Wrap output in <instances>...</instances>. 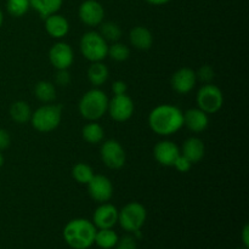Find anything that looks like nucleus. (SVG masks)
<instances>
[{
  "label": "nucleus",
  "mask_w": 249,
  "mask_h": 249,
  "mask_svg": "<svg viewBox=\"0 0 249 249\" xmlns=\"http://www.w3.org/2000/svg\"><path fill=\"white\" fill-rule=\"evenodd\" d=\"M148 125L157 135H173L184 126V113L177 106L160 105L151 111Z\"/></svg>",
  "instance_id": "f257e3e1"
},
{
  "label": "nucleus",
  "mask_w": 249,
  "mask_h": 249,
  "mask_svg": "<svg viewBox=\"0 0 249 249\" xmlns=\"http://www.w3.org/2000/svg\"><path fill=\"white\" fill-rule=\"evenodd\" d=\"M97 229L92 221L77 218L63 228V240L72 249H88L94 245Z\"/></svg>",
  "instance_id": "f03ea898"
},
{
  "label": "nucleus",
  "mask_w": 249,
  "mask_h": 249,
  "mask_svg": "<svg viewBox=\"0 0 249 249\" xmlns=\"http://www.w3.org/2000/svg\"><path fill=\"white\" fill-rule=\"evenodd\" d=\"M78 108H79V113L82 114L83 118L95 122L102 118L107 112L108 97L102 90L91 89L83 95L79 105H78Z\"/></svg>",
  "instance_id": "7ed1b4c3"
},
{
  "label": "nucleus",
  "mask_w": 249,
  "mask_h": 249,
  "mask_svg": "<svg viewBox=\"0 0 249 249\" xmlns=\"http://www.w3.org/2000/svg\"><path fill=\"white\" fill-rule=\"evenodd\" d=\"M62 119L61 105H44L36 112H32L31 123L36 130L40 133H50L55 130Z\"/></svg>",
  "instance_id": "20e7f679"
},
{
  "label": "nucleus",
  "mask_w": 249,
  "mask_h": 249,
  "mask_svg": "<svg viewBox=\"0 0 249 249\" xmlns=\"http://www.w3.org/2000/svg\"><path fill=\"white\" fill-rule=\"evenodd\" d=\"M79 48L82 55L91 62H101L108 53V44L99 32L91 31L83 34Z\"/></svg>",
  "instance_id": "39448f33"
},
{
  "label": "nucleus",
  "mask_w": 249,
  "mask_h": 249,
  "mask_svg": "<svg viewBox=\"0 0 249 249\" xmlns=\"http://www.w3.org/2000/svg\"><path fill=\"white\" fill-rule=\"evenodd\" d=\"M147 218L146 208L139 202H130L118 211V224L126 232L141 230Z\"/></svg>",
  "instance_id": "423d86ee"
},
{
  "label": "nucleus",
  "mask_w": 249,
  "mask_h": 249,
  "mask_svg": "<svg viewBox=\"0 0 249 249\" xmlns=\"http://www.w3.org/2000/svg\"><path fill=\"white\" fill-rule=\"evenodd\" d=\"M197 106L207 114L216 113L223 107L224 95L223 91L216 85L207 83L197 92Z\"/></svg>",
  "instance_id": "0eeeda50"
},
{
  "label": "nucleus",
  "mask_w": 249,
  "mask_h": 249,
  "mask_svg": "<svg viewBox=\"0 0 249 249\" xmlns=\"http://www.w3.org/2000/svg\"><path fill=\"white\" fill-rule=\"evenodd\" d=\"M102 162L109 169H121L125 164V151L117 140H107L100 148Z\"/></svg>",
  "instance_id": "6e6552de"
},
{
  "label": "nucleus",
  "mask_w": 249,
  "mask_h": 249,
  "mask_svg": "<svg viewBox=\"0 0 249 249\" xmlns=\"http://www.w3.org/2000/svg\"><path fill=\"white\" fill-rule=\"evenodd\" d=\"M107 112L116 122H126L134 113L133 100L126 94L114 95L111 100H108Z\"/></svg>",
  "instance_id": "1a4fd4ad"
},
{
  "label": "nucleus",
  "mask_w": 249,
  "mask_h": 249,
  "mask_svg": "<svg viewBox=\"0 0 249 249\" xmlns=\"http://www.w3.org/2000/svg\"><path fill=\"white\" fill-rule=\"evenodd\" d=\"M87 185L90 197L97 203H106L113 196V185L105 175H94Z\"/></svg>",
  "instance_id": "9d476101"
},
{
  "label": "nucleus",
  "mask_w": 249,
  "mask_h": 249,
  "mask_svg": "<svg viewBox=\"0 0 249 249\" xmlns=\"http://www.w3.org/2000/svg\"><path fill=\"white\" fill-rule=\"evenodd\" d=\"M79 19L89 27H96L104 22V6L96 0H85L80 4L78 10Z\"/></svg>",
  "instance_id": "9b49d317"
},
{
  "label": "nucleus",
  "mask_w": 249,
  "mask_h": 249,
  "mask_svg": "<svg viewBox=\"0 0 249 249\" xmlns=\"http://www.w3.org/2000/svg\"><path fill=\"white\" fill-rule=\"evenodd\" d=\"M49 60L56 70H68L74 60L73 50L70 44L63 41L53 44L49 51Z\"/></svg>",
  "instance_id": "f8f14e48"
},
{
  "label": "nucleus",
  "mask_w": 249,
  "mask_h": 249,
  "mask_svg": "<svg viewBox=\"0 0 249 249\" xmlns=\"http://www.w3.org/2000/svg\"><path fill=\"white\" fill-rule=\"evenodd\" d=\"M118 223V209L111 203H101L92 215V224L96 229H113Z\"/></svg>",
  "instance_id": "ddd939ff"
},
{
  "label": "nucleus",
  "mask_w": 249,
  "mask_h": 249,
  "mask_svg": "<svg viewBox=\"0 0 249 249\" xmlns=\"http://www.w3.org/2000/svg\"><path fill=\"white\" fill-rule=\"evenodd\" d=\"M197 82V77H196V72L191 68H180L174 74L172 75V87L178 94L180 95H185L189 94L192 89L195 88Z\"/></svg>",
  "instance_id": "4468645a"
},
{
  "label": "nucleus",
  "mask_w": 249,
  "mask_h": 249,
  "mask_svg": "<svg viewBox=\"0 0 249 249\" xmlns=\"http://www.w3.org/2000/svg\"><path fill=\"white\" fill-rule=\"evenodd\" d=\"M179 155L180 148L178 147L177 143L169 140L160 141V142L156 143L155 148H153L155 160L164 167H173Z\"/></svg>",
  "instance_id": "2eb2a0df"
},
{
  "label": "nucleus",
  "mask_w": 249,
  "mask_h": 249,
  "mask_svg": "<svg viewBox=\"0 0 249 249\" xmlns=\"http://www.w3.org/2000/svg\"><path fill=\"white\" fill-rule=\"evenodd\" d=\"M209 124L208 114L199 108H191L184 113V125L194 133H202Z\"/></svg>",
  "instance_id": "dca6fc26"
},
{
  "label": "nucleus",
  "mask_w": 249,
  "mask_h": 249,
  "mask_svg": "<svg viewBox=\"0 0 249 249\" xmlns=\"http://www.w3.org/2000/svg\"><path fill=\"white\" fill-rule=\"evenodd\" d=\"M45 31L51 38L61 39L70 32V23L62 15H50L45 18Z\"/></svg>",
  "instance_id": "f3484780"
},
{
  "label": "nucleus",
  "mask_w": 249,
  "mask_h": 249,
  "mask_svg": "<svg viewBox=\"0 0 249 249\" xmlns=\"http://www.w3.org/2000/svg\"><path fill=\"white\" fill-rule=\"evenodd\" d=\"M180 153L194 164V163H198L203 160L206 147L201 139L189 138L182 145V150Z\"/></svg>",
  "instance_id": "a211bd4d"
},
{
  "label": "nucleus",
  "mask_w": 249,
  "mask_h": 249,
  "mask_svg": "<svg viewBox=\"0 0 249 249\" xmlns=\"http://www.w3.org/2000/svg\"><path fill=\"white\" fill-rule=\"evenodd\" d=\"M130 44L138 50H148L153 44V36L150 29L142 26H136L129 33Z\"/></svg>",
  "instance_id": "6ab92c4d"
},
{
  "label": "nucleus",
  "mask_w": 249,
  "mask_h": 249,
  "mask_svg": "<svg viewBox=\"0 0 249 249\" xmlns=\"http://www.w3.org/2000/svg\"><path fill=\"white\" fill-rule=\"evenodd\" d=\"M29 4L43 19L50 15L57 14L62 7L63 0H29Z\"/></svg>",
  "instance_id": "aec40b11"
},
{
  "label": "nucleus",
  "mask_w": 249,
  "mask_h": 249,
  "mask_svg": "<svg viewBox=\"0 0 249 249\" xmlns=\"http://www.w3.org/2000/svg\"><path fill=\"white\" fill-rule=\"evenodd\" d=\"M109 77V71L106 65L101 62H92L88 70V79L94 87H101L107 82Z\"/></svg>",
  "instance_id": "412c9836"
},
{
  "label": "nucleus",
  "mask_w": 249,
  "mask_h": 249,
  "mask_svg": "<svg viewBox=\"0 0 249 249\" xmlns=\"http://www.w3.org/2000/svg\"><path fill=\"white\" fill-rule=\"evenodd\" d=\"M118 238L113 229H97L94 243L101 249H111L116 247Z\"/></svg>",
  "instance_id": "4be33fe9"
},
{
  "label": "nucleus",
  "mask_w": 249,
  "mask_h": 249,
  "mask_svg": "<svg viewBox=\"0 0 249 249\" xmlns=\"http://www.w3.org/2000/svg\"><path fill=\"white\" fill-rule=\"evenodd\" d=\"M10 117L12 121L18 124H24L31 121L32 111L31 107L24 101H16L10 107Z\"/></svg>",
  "instance_id": "5701e85b"
},
{
  "label": "nucleus",
  "mask_w": 249,
  "mask_h": 249,
  "mask_svg": "<svg viewBox=\"0 0 249 249\" xmlns=\"http://www.w3.org/2000/svg\"><path fill=\"white\" fill-rule=\"evenodd\" d=\"M34 94L39 101L48 104L55 100L56 97V89L55 85L51 82H46V80H41V82L36 83V88H34Z\"/></svg>",
  "instance_id": "b1692460"
},
{
  "label": "nucleus",
  "mask_w": 249,
  "mask_h": 249,
  "mask_svg": "<svg viewBox=\"0 0 249 249\" xmlns=\"http://www.w3.org/2000/svg\"><path fill=\"white\" fill-rule=\"evenodd\" d=\"M83 139H84L87 142L89 143H100L102 140H104L105 136V130L99 123H95V122H91V123L87 124V125L83 128L82 130Z\"/></svg>",
  "instance_id": "393cba45"
},
{
  "label": "nucleus",
  "mask_w": 249,
  "mask_h": 249,
  "mask_svg": "<svg viewBox=\"0 0 249 249\" xmlns=\"http://www.w3.org/2000/svg\"><path fill=\"white\" fill-rule=\"evenodd\" d=\"M100 34L106 41L116 43L122 38V29L114 22H102L100 24Z\"/></svg>",
  "instance_id": "a878e982"
},
{
  "label": "nucleus",
  "mask_w": 249,
  "mask_h": 249,
  "mask_svg": "<svg viewBox=\"0 0 249 249\" xmlns=\"http://www.w3.org/2000/svg\"><path fill=\"white\" fill-rule=\"evenodd\" d=\"M72 175L73 178H74L75 181L79 182V184L87 185L95 174H94V170H92V168L90 167L89 164L80 162V163H77V164L73 167Z\"/></svg>",
  "instance_id": "bb28decb"
},
{
  "label": "nucleus",
  "mask_w": 249,
  "mask_h": 249,
  "mask_svg": "<svg viewBox=\"0 0 249 249\" xmlns=\"http://www.w3.org/2000/svg\"><path fill=\"white\" fill-rule=\"evenodd\" d=\"M31 9L29 0H7L6 10L11 16L22 17Z\"/></svg>",
  "instance_id": "cd10ccee"
},
{
  "label": "nucleus",
  "mask_w": 249,
  "mask_h": 249,
  "mask_svg": "<svg viewBox=\"0 0 249 249\" xmlns=\"http://www.w3.org/2000/svg\"><path fill=\"white\" fill-rule=\"evenodd\" d=\"M107 56H109L112 60L117 61V62H123V61L128 60L129 56H130V49L124 44L116 41L111 46H108Z\"/></svg>",
  "instance_id": "c85d7f7f"
},
{
  "label": "nucleus",
  "mask_w": 249,
  "mask_h": 249,
  "mask_svg": "<svg viewBox=\"0 0 249 249\" xmlns=\"http://www.w3.org/2000/svg\"><path fill=\"white\" fill-rule=\"evenodd\" d=\"M116 249H136L138 245H136V238L131 235L123 236L122 238H118L117 242Z\"/></svg>",
  "instance_id": "c756f323"
},
{
  "label": "nucleus",
  "mask_w": 249,
  "mask_h": 249,
  "mask_svg": "<svg viewBox=\"0 0 249 249\" xmlns=\"http://www.w3.org/2000/svg\"><path fill=\"white\" fill-rule=\"evenodd\" d=\"M197 79L202 80L204 83H211L214 78V71L211 66L206 65L203 67H201L198 70V72L196 73Z\"/></svg>",
  "instance_id": "7c9ffc66"
},
{
  "label": "nucleus",
  "mask_w": 249,
  "mask_h": 249,
  "mask_svg": "<svg viewBox=\"0 0 249 249\" xmlns=\"http://www.w3.org/2000/svg\"><path fill=\"white\" fill-rule=\"evenodd\" d=\"M191 165H192V163L190 162V160H187L186 157H184V156H182L181 153H180L179 157H178L177 160H175V162H174V164H173V167H174L175 169L178 170V172L187 173L190 169H191Z\"/></svg>",
  "instance_id": "2f4dec72"
},
{
  "label": "nucleus",
  "mask_w": 249,
  "mask_h": 249,
  "mask_svg": "<svg viewBox=\"0 0 249 249\" xmlns=\"http://www.w3.org/2000/svg\"><path fill=\"white\" fill-rule=\"evenodd\" d=\"M56 84L60 87H67L71 83V74L67 70H57L55 77Z\"/></svg>",
  "instance_id": "473e14b6"
},
{
  "label": "nucleus",
  "mask_w": 249,
  "mask_h": 249,
  "mask_svg": "<svg viewBox=\"0 0 249 249\" xmlns=\"http://www.w3.org/2000/svg\"><path fill=\"white\" fill-rule=\"evenodd\" d=\"M126 90H128V85L123 80H116L112 84V92L114 95H124L126 94Z\"/></svg>",
  "instance_id": "72a5a7b5"
},
{
  "label": "nucleus",
  "mask_w": 249,
  "mask_h": 249,
  "mask_svg": "<svg viewBox=\"0 0 249 249\" xmlns=\"http://www.w3.org/2000/svg\"><path fill=\"white\" fill-rule=\"evenodd\" d=\"M11 143V138H10L9 131L5 129H0V151L6 150Z\"/></svg>",
  "instance_id": "f704fd0d"
},
{
  "label": "nucleus",
  "mask_w": 249,
  "mask_h": 249,
  "mask_svg": "<svg viewBox=\"0 0 249 249\" xmlns=\"http://www.w3.org/2000/svg\"><path fill=\"white\" fill-rule=\"evenodd\" d=\"M242 243H243V247L249 248V226L248 224H246L243 226V230H242Z\"/></svg>",
  "instance_id": "c9c22d12"
},
{
  "label": "nucleus",
  "mask_w": 249,
  "mask_h": 249,
  "mask_svg": "<svg viewBox=\"0 0 249 249\" xmlns=\"http://www.w3.org/2000/svg\"><path fill=\"white\" fill-rule=\"evenodd\" d=\"M145 1H147L151 5H164L169 2L170 0H145Z\"/></svg>",
  "instance_id": "e433bc0d"
},
{
  "label": "nucleus",
  "mask_w": 249,
  "mask_h": 249,
  "mask_svg": "<svg viewBox=\"0 0 249 249\" xmlns=\"http://www.w3.org/2000/svg\"><path fill=\"white\" fill-rule=\"evenodd\" d=\"M2 22H4V15H2V11L0 10V27L2 26Z\"/></svg>",
  "instance_id": "4c0bfd02"
},
{
  "label": "nucleus",
  "mask_w": 249,
  "mask_h": 249,
  "mask_svg": "<svg viewBox=\"0 0 249 249\" xmlns=\"http://www.w3.org/2000/svg\"><path fill=\"white\" fill-rule=\"evenodd\" d=\"M2 164H4V156H2L1 153H0V168L2 167Z\"/></svg>",
  "instance_id": "58836bf2"
},
{
  "label": "nucleus",
  "mask_w": 249,
  "mask_h": 249,
  "mask_svg": "<svg viewBox=\"0 0 249 249\" xmlns=\"http://www.w3.org/2000/svg\"><path fill=\"white\" fill-rule=\"evenodd\" d=\"M238 249H248V248H246V247H242V248H238Z\"/></svg>",
  "instance_id": "ea45409f"
},
{
  "label": "nucleus",
  "mask_w": 249,
  "mask_h": 249,
  "mask_svg": "<svg viewBox=\"0 0 249 249\" xmlns=\"http://www.w3.org/2000/svg\"><path fill=\"white\" fill-rule=\"evenodd\" d=\"M111 249H114V248H111Z\"/></svg>",
  "instance_id": "a19ab883"
}]
</instances>
